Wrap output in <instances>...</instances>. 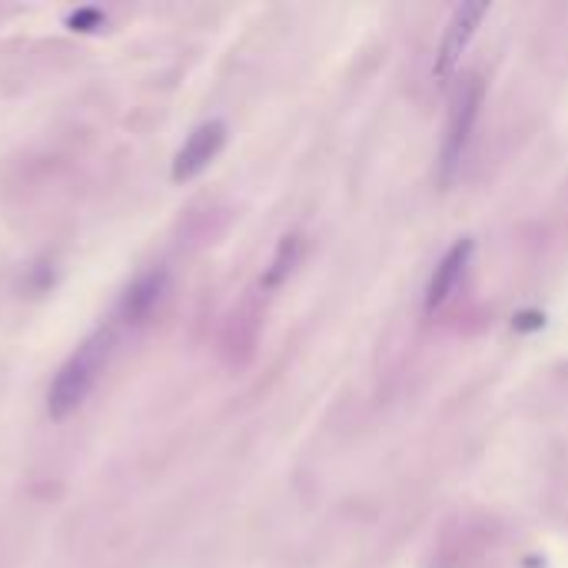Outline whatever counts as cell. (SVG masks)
<instances>
[{
  "label": "cell",
  "instance_id": "1",
  "mask_svg": "<svg viewBox=\"0 0 568 568\" xmlns=\"http://www.w3.org/2000/svg\"><path fill=\"white\" fill-rule=\"evenodd\" d=\"M110 352H113V332L110 329H100L77 346V352L61 365V372L51 383V393H47L51 419H67L87 403V396L94 393V386L100 383V375L110 362Z\"/></svg>",
  "mask_w": 568,
  "mask_h": 568
},
{
  "label": "cell",
  "instance_id": "2",
  "mask_svg": "<svg viewBox=\"0 0 568 568\" xmlns=\"http://www.w3.org/2000/svg\"><path fill=\"white\" fill-rule=\"evenodd\" d=\"M482 97H485V80L479 74L466 77L462 87H459V94H456V103L449 110V123H446L443 163H439L443 183H452L456 170L462 166V156L469 150V140H472V130H476V120H479Z\"/></svg>",
  "mask_w": 568,
  "mask_h": 568
},
{
  "label": "cell",
  "instance_id": "3",
  "mask_svg": "<svg viewBox=\"0 0 568 568\" xmlns=\"http://www.w3.org/2000/svg\"><path fill=\"white\" fill-rule=\"evenodd\" d=\"M492 4L489 0H469V4H459L446 24V34L439 41V51H436V64H433V74L439 84H449V77L456 74V67L462 64L469 44L476 41L482 21L489 18Z\"/></svg>",
  "mask_w": 568,
  "mask_h": 568
},
{
  "label": "cell",
  "instance_id": "4",
  "mask_svg": "<svg viewBox=\"0 0 568 568\" xmlns=\"http://www.w3.org/2000/svg\"><path fill=\"white\" fill-rule=\"evenodd\" d=\"M223 143H227V123L223 120L200 123L194 133L186 136V143L179 146V153L173 160V179L176 183H186V179L200 176L217 160V153L223 150Z\"/></svg>",
  "mask_w": 568,
  "mask_h": 568
},
{
  "label": "cell",
  "instance_id": "5",
  "mask_svg": "<svg viewBox=\"0 0 568 568\" xmlns=\"http://www.w3.org/2000/svg\"><path fill=\"white\" fill-rule=\"evenodd\" d=\"M472 250H476L472 240H459V243H452V247L446 250V256H443L439 266L433 270L429 286H426V313H429V316H433L436 309H443V306L452 299V293L459 290V283H462V276H466V270H469V263H472Z\"/></svg>",
  "mask_w": 568,
  "mask_h": 568
},
{
  "label": "cell",
  "instance_id": "6",
  "mask_svg": "<svg viewBox=\"0 0 568 568\" xmlns=\"http://www.w3.org/2000/svg\"><path fill=\"white\" fill-rule=\"evenodd\" d=\"M163 290H166V270H146L133 280V286L123 293L120 299V316L127 323H143L153 306L163 299Z\"/></svg>",
  "mask_w": 568,
  "mask_h": 568
},
{
  "label": "cell",
  "instance_id": "7",
  "mask_svg": "<svg viewBox=\"0 0 568 568\" xmlns=\"http://www.w3.org/2000/svg\"><path fill=\"white\" fill-rule=\"evenodd\" d=\"M299 253H303V240L296 233L283 237L276 253H273V260H270V266H266V273H263V290H280L290 280V273L296 270Z\"/></svg>",
  "mask_w": 568,
  "mask_h": 568
},
{
  "label": "cell",
  "instance_id": "8",
  "mask_svg": "<svg viewBox=\"0 0 568 568\" xmlns=\"http://www.w3.org/2000/svg\"><path fill=\"white\" fill-rule=\"evenodd\" d=\"M545 319L538 316V313H522L518 319H515V329H538Z\"/></svg>",
  "mask_w": 568,
  "mask_h": 568
}]
</instances>
